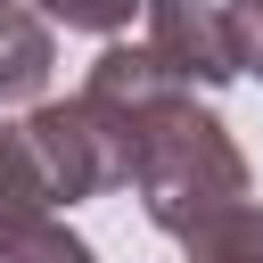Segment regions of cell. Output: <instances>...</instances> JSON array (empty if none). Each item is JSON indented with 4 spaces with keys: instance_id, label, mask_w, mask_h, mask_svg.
<instances>
[{
    "instance_id": "obj_6",
    "label": "cell",
    "mask_w": 263,
    "mask_h": 263,
    "mask_svg": "<svg viewBox=\"0 0 263 263\" xmlns=\"http://www.w3.org/2000/svg\"><path fill=\"white\" fill-rule=\"evenodd\" d=\"M181 255H189V263H263V205H255V197L230 205L222 222H205L197 238H181Z\"/></svg>"
},
{
    "instance_id": "obj_9",
    "label": "cell",
    "mask_w": 263,
    "mask_h": 263,
    "mask_svg": "<svg viewBox=\"0 0 263 263\" xmlns=\"http://www.w3.org/2000/svg\"><path fill=\"white\" fill-rule=\"evenodd\" d=\"M0 8H8V0H0Z\"/></svg>"
},
{
    "instance_id": "obj_8",
    "label": "cell",
    "mask_w": 263,
    "mask_h": 263,
    "mask_svg": "<svg viewBox=\"0 0 263 263\" xmlns=\"http://www.w3.org/2000/svg\"><path fill=\"white\" fill-rule=\"evenodd\" d=\"M222 33H230L238 74H255V82H263V0H230V8H222Z\"/></svg>"
},
{
    "instance_id": "obj_2",
    "label": "cell",
    "mask_w": 263,
    "mask_h": 263,
    "mask_svg": "<svg viewBox=\"0 0 263 263\" xmlns=\"http://www.w3.org/2000/svg\"><path fill=\"white\" fill-rule=\"evenodd\" d=\"M140 140L107 123L82 99H33L25 115H0V205H82L132 181Z\"/></svg>"
},
{
    "instance_id": "obj_7",
    "label": "cell",
    "mask_w": 263,
    "mask_h": 263,
    "mask_svg": "<svg viewBox=\"0 0 263 263\" xmlns=\"http://www.w3.org/2000/svg\"><path fill=\"white\" fill-rule=\"evenodd\" d=\"M41 25H66V33H99V41H115L132 16H140V0H25Z\"/></svg>"
},
{
    "instance_id": "obj_4",
    "label": "cell",
    "mask_w": 263,
    "mask_h": 263,
    "mask_svg": "<svg viewBox=\"0 0 263 263\" xmlns=\"http://www.w3.org/2000/svg\"><path fill=\"white\" fill-rule=\"evenodd\" d=\"M49 66H58L49 25H41L25 0H8V8H0V115H8V107H33V99L49 90Z\"/></svg>"
},
{
    "instance_id": "obj_5",
    "label": "cell",
    "mask_w": 263,
    "mask_h": 263,
    "mask_svg": "<svg viewBox=\"0 0 263 263\" xmlns=\"http://www.w3.org/2000/svg\"><path fill=\"white\" fill-rule=\"evenodd\" d=\"M0 263H99L82 230H66L41 205H0Z\"/></svg>"
},
{
    "instance_id": "obj_1",
    "label": "cell",
    "mask_w": 263,
    "mask_h": 263,
    "mask_svg": "<svg viewBox=\"0 0 263 263\" xmlns=\"http://www.w3.org/2000/svg\"><path fill=\"white\" fill-rule=\"evenodd\" d=\"M132 197H140V214L181 247V238H197L205 222H222L230 205H247L255 197V181H247V156H238V140H230V123L205 107V99H173V107H156L148 115V132H140V156H132V181H123Z\"/></svg>"
},
{
    "instance_id": "obj_3",
    "label": "cell",
    "mask_w": 263,
    "mask_h": 263,
    "mask_svg": "<svg viewBox=\"0 0 263 263\" xmlns=\"http://www.w3.org/2000/svg\"><path fill=\"white\" fill-rule=\"evenodd\" d=\"M140 49H148V58L173 74V90H189V99L238 82L222 8H205V0H140Z\"/></svg>"
}]
</instances>
